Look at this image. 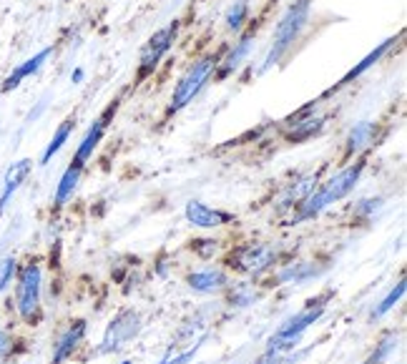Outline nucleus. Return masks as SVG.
I'll list each match as a JSON object with an SVG mask.
<instances>
[{"mask_svg":"<svg viewBox=\"0 0 407 364\" xmlns=\"http://www.w3.org/2000/svg\"><path fill=\"white\" fill-rule=\"evenodd\" d=\"M362 171H364V164H355V166H347L345 171H340L337 176H332L325 186L319 188V191H312L307 199L302 201V209H299V214H297V219H294V221L314 219V216L322 214V211H325L330 204L345 199L347 193L357 186Z\"/></svg>","mask_w":407,"mask_h":364,"instance_id":"obj_1","label":"nucleus"},{"mask_svg":"<svg viewBox=\"0 0 407 364\" xmlns=\"http://www.w3.org/2000/svg\"><path fill=\"white\" fill-rule=\"evenodd\" d=\"M307 18H309V0H297V3L284 13V18H281L279 25H277V30H274L272 48H269V53H267L262 71H269L272 66H277V63L281 61V55L292 48V43L299 38Z\"/></svg>","mask_w":407,"mask_h":364,"instance_id":"obj_2","label":"nucleus"},{"mask_svg":"<svg viewBox=\"0 0 407 364\" xmlns=\"http://www.w3.org/2000/svg\"><path fill=\"white\" fill-rule=\"evenodd\" d=\"M327 299H330V294H325V297H319V299H312V302H309L299 314H294L292 319H286L284 324L272 334L267 352H289V349L297 347V342L302 339L304 331H307L319 317L325 314Z\"/></svg>","mask_w":407,"mask_h":364,"instance_id":"obj_3","label":"nucleus"},{"mask_svg":"<svg viewBox=\"0 0 407 364\" xmlns=\"http://www.w3.org/2000/svg\"><path fill=\"white\" fill-rule=\"evenodd\" d=\"M216 61L214 58H203V61L194 63L191 68L186 71V76L177 83V89H174V96H171V106H169V113H177L182 110L186 103H191L194 96L201 91V86L209 81L211 71H214Z\"/></svg>","mask_w":407,"mask_h":364,"instance_id":"obj_4","label":"nucleus"},{"mask_svg":"<svg viewBox=\"0 0 407 364\" xmlns=\"http://www.w3.org/2000/svg\"><path fill=\"white\" fill-rule=\"evenodd\" d=\"M18 312L26 322H33L40 309V266L26 264L18 274Z\"/></svg>","mask_w":407,"mask_h":364,"instance_id":"obj_5","label":"nucleus"},{"mask_svg":"<svg viewBox=\"0 0 407 364\" xmlns=\"http://www.w3.org/2000/svg\"><path fill=\"white\" fill-rule=\"evenodd\" d=\"M174 38H177V23H171V25L161 28V30H156L154 35L149 38V43L143 45L141 50V66H138V78H146L149 73H154V68L159 66V61L164 58L166 53H169L171 43H174Z\"/></svg>","mask_w":407,"mask_h":364,"instance_id":"obj_6","label":"nucleus"},{"mask_svg":"<svg viewBox=\"0 0 407 364\" xmlns=\"http://www.w3.org/2000/svg\"><path fill=\"white\" fill-rule=\"evenodd\" d=\"M138 329H141V319H138L136 312H133V309L121 312V314L116 317V319L108 324V329H106L104 342H101L99 352H101V354L116 352V349L121 347L123 342H128V339L136 337Z\"/></svg>","mask_w":407,"mask_h":364,"instance_id":"obj_7","label":"nucleus"},{"mask_svg":"<svg viewBox=\"0 0 407 364\" xmlns=\"http://www.w3.org/2000/svg\"><path fill=\"white\" fill-rule=\"evenodd\" d=\"M234 261L247 274H262L277 261V249L269 246V244H249V246L239 249Z\"/></svg>","mask_w":407,"mask_h":364,"instance_id":"obj_8","label":"nucleus"},{"mask_svg":"<svg viewBox=\"0 0 407 364\" xmlns=\"http://www.w3.org/2000/svg\"><path fill=\"white\" fill-rule=\"evenodd\" d=\"M116 108H118V103H111L108 108L101 113L99 118L94 121V126L89 128V133L83 136V141H81V146H78V151H76V159H73V166H78V169H83L86 166V161L94 156V151L99 149V144H101V138H104V133H106V128H108V121H111V116L116 113Z\"/></svg>","mask_w":407,"mask_h":364,"instance_id":"obj_9","label":"nucleus"},{"mask_svg":"<svg viewBox=\"0 0 407 364\" xmlns=\"http://www.w3.org/2000/svg\"><path fill=\"white\" fill-rule=\"evenodd\" d=\"M186 221L191 227H199V229H214V227H221V224H229L231 214L216 211V209H211V206L201 204V201H189Z\"/></svg>","mask_w":407,"mask_h":364,"instance_id":"obj_10","label":"nucleus"},{"mask_svg":"<svg viewBox=\"0 0 407 364\" xmlns=\"http://www.w3.org/2000/svg\"><path fill=\"white\" fill-rule=\"evenodd\" d=\"M226 284H229V279H226V274L219 269H203L189 276V287L201 294H216L221 292V289H226Z\"/></svg>","mask_w":407,"mask_h":364,"instance_id":"obj_11","label":"nucleus"},{"mask_svg":"<svg viewBox=\"0 0 407 364\" xmlns=\"http://www.w3.org/2000/svg\"><path fill=\"white\" fill-rule=\"evenodd\" d=\"M30 174V161H18V164H13L11 169H8L6 174V181H3V191H0V214H3V209L8 206V201L13 199V193L21 188V183L26 181V176Z\"/></svg>","mask_w":407,"mask_h":364,"instance_id":"obj_12","label":"nucleus"},{"mask_svg":"<svg viewBox=\"0 0 407 364\" xmlns=\"http://www.w3.org/2000/svg\"><path fill=\"white\" fill-rule=\"evenodd\" d=\"M83 334H86V322H73L71 326L66 329V334H63L61 339H58V344H55V352H53V364H61L63 359H68L73 352H76V347L81 344Z\"/></svg>","mask_w":407,"mask_h":364,"instance_id":"obj_13","label":"nucleus"},{"mask_svg":"<svg viewBox=\"0 0 407 364\" xmlns=\"http://www.w3.org/2000/svg\"><path fill=\"white\" fill-rule=\"evenodd\" d=\"M53 53V48H43L40 53H35L33 58H28L23 66H18L16 71L11 73V76L6 78V83H3V91H13V89H18L21 86V81L23 78H28V76H33V73H38L40 71V66H43L45 61H48V55Z\"/></svg>","mask_w":407,"mask_h":364,"instance_id":"obj_14","label":"nucleus"},{"mask_svg":"<svg viewBox=\"0 0 407 364\" xmlns=\"http://www.w3.org/2000/svg\"><path fill=\"white\" fill-rule=\"evenodd\" d=\"M374 138V123H357V126L350 131V136H347V154H359L362 149H367L369 144H372Z\"/></svg>","mask_w":407,"mask_h":364,"instance_id":"obj_15","label":"nucleus"},{"mask_svg":"<svg viewBox=\"0 0 407 364\" xmlns=\"http://www.w3.org/2000/svg\"><path fill=\"white\" fill-rule=\"evenodd\" d=\"M78 178H81V169H78V166H68L66 174L61 176V183L55 188V206H63L68 199H71L73 191H76V186H78Z\"/></svg>","mask_w":407,"mask_h":364,"instance_id":"obj_16","label":"nucleus"},{"mask_svg":"<svg viewBox=\"0 0 407 364\" xmlns=\"http://www.w3.org/2000/svg\"><path fill=\"white\" fill-rule=\"evenodd\" d=\"M392 43H395V40H385V43H380V45H377V48H374L372 50V53H369V55H364V58H362V61H359L357 63V66H355L352 68V71H350V73H347V76L345 78H342V81H340V86H345V83H350V81H352V78H357V76H362V73L364 71H367V68H372L374 66V63H377V61H380V58H382V55H385L387 53V48H390V45Z\"/></svg>","mask_w":407,"mask_h":364,"instance_id":"obj_17","label":"nucleus"},{"mask_svg":"<svg viewBox=\"0 0 407 364\" xmlns=\"http://www.w3.org/2000/svg\"><path fill=\"white\" fill-rule=\"evenodd\" d=\"M252 38H254V33H247L237 45H234V50L226 55L224 68H221V76H226V73H231V71H237V68L242 66V61L247 58L249 48H252Z\"/></svg>","mask_w":407,"mask_h":364,"instance_id":"obj_18","label":"nucleus"},{"mask_svg":"<svg viewBox=\"0 0 407 364\" xmlns=\"http://www.w3.org/2000/svg\"><path fill=\"white\" fill-rule=\"evenodd\" d=\"M71 131H73V121H63L61 126H58V131H55V136L50 138V144H48V149L43 151V164H48L50 159H53L58 151L63 149V144L68 141V136H71Z\"/></svg>","mask_w":407,"mask_h":364,"instance_id":"obj_19","label":"nucleus"},{"mask_svg":"<svg viewBox=\"0 0 407 364\" xmlns=\"http://www.w3.org/2000/svg\"><path fill=\"white\" fill-rule=\"evenodd\" d=\"M322 118H307V121H299V123H294V128L286 136H289V141H307V138H312L314 133H319L322 131Z\"/></svg>","mask_w":407,"mask_h":364,"instance_id":"obj_20","label":"nucleus"},{"mask_svg":"<svg viewBox=\"0 0 407 364\" xmlns=\"http://www.w3.org/2000/svg\"><path fill=\"white\" fill-rule=\"evenodd\" d=\"M397 339H400V337H397L395 331H390V334H387V337L382 339V342L377 344V347H374V352L369 354L367 362H364V364H385V362H387V357H390V354L395 352Z\"/></svg>","mask_w":407,"mask_h":364,"instance_id":"obj_21","label":"nucleus"},{"mask_svg":"<svg viewBox=\"0 0 407 364\" xmlns=\"http://www.w3.org/2000/svg\"><path fill=\"white\" fill-rule=\"evenodd\" d=\"M405 289H407V284H405V279H400V282L395 284V287L390 289V294H387L385 299H382L380 304H377V309L372 312V319H380V317H385L387 312L395 307L397 302L402 299V294H405Z\"/></svg>","mask_w":407,"mask_h":364,"instance_id":"obj_22","label":"nucleus"},{"mask_svg":"<svg viewBox=\"0 0 407 364\" xmlns=\"http://www.w3.org/2000/svg\"><path fill=\"white\" fill-rule=\"evenodd\" d=\"M314 274H317V269H314L312 264H294L286 271H281V274L277 276V282H304V279H309V276Z\"/></svg>","mask_w":407,"mask_h":364,"instance_id":"obj_23","label":"nucleus"},{"mask_svg":"<svg viewBox=\"0 0 407 364\" xmlns=\"http://www.w3.org/2000/svg\"><path fill=\"white\" fill-rule=\"evenodd\" d=\"M247 16H249L247 3H244V0L234 3V6H231V11L226 13V28H229V30H239V28L244 25V21H247Z\"/></svg>","mask_w":407,"mask_h":364,"instance_id":"obj_24","label":"nucleus"},{"mask_svg":"<svg viewBox=\"0 0 407 364\" xmlns=\"http://www.w3.org/2000/svg\"><path fill=\"white\" fill-rule=\"evenodd\" d=\"M314 183L312 178H302V181H297V186H289V191L284 193V199H281V204H289V201H304L312 193Z\"/></svg>","mask_w":407,"mask_h":364,"instance_id":"obj_25","label":"nucleus"},{"mask_svg":"<svg viewBox=\"0 0 407 364\" xmlns=\"http://www.w3.org/2000/svg\"><path fill=\"white\" fill-rule=\"evenodd\" d=\"M13 274H16V259H3L0 261V292L11 284V279H13Z\"/></svg>","mask_w":407,"mask_h":364,"instance_id":"obj_26","label":"nucleus"},{"mask_svg":"<svg viewBox=\"0 0 407 364\" xmlns=\"http://www.w3.org/2000/svg\"><path fill=\"white\" fill-rule=\"evenodd\" d=\"M297 357H302V354H297ZM297 357H286L284 352H267L254 364H292V359H297Z\"/></svg>","mask_w":407,"mask_h":364,"instance_id":"obj_27","label":"nucleus"},{"mask_svg":"<svg viewBox=\"0 0 407 364\" xmlns=\"http://www.w3.org/2000/svg\"><path fill=\"white\" fill-rule=\"evenodd\" d=\"M194 249H196L201 256H211L216 251V241H196L194 244Z\"/></svg>","mask_w":407,"mask_h":364,"instance_id":"obj_28","label":"nucleus"},{"mask_svg":"<svg viewBox=\"0 0 407 364\" xmlns=\"http://www.w3.org/2000/svg\"><path fill=\"white\" fill-rule=\"evenodd\" d=\"M194 352H196V347L189 349V352H184V354H179V357H174V359H166L164 364H186V362H191Z\"/></svg>","mask_w":407,"mask_h":364,"instance_id":"obj_29","label":"nucleus"},{"mask_svg":"<svg viewBox=\"0 0 407 364\" xmlns=\"http://www.w3.org/2000/svg\"><path fill=\"white\" fill-rule=\"evenodd\" d=\"M6 354H11V337L0 329V357H6Z\"/></svg>","mask_w":407,"mask_h":364,"instance_id":"obj_30","label":"nucleus"},{"mask_svg":"<svg viewBox=\"0 0 407 364\" xmlns=\"http://www.w3.org/2000/svg\"><path fill=\"white\" fill-rule=\"evenodd\" d=\"M73 83H81L83 81V71H81V68H78V71H73Z\"/></svg>","mask_w":407,"mask_h":364,"instance_id":"obj_31","label":"nucleus"},{"mask_svg":"<svg viewBox=\"0 0 407 364\" xmlns=\"http://www.w3.org/2000/svg\"><path fill=\"white\" fill-rule=\"evenodd\" d=\"M121 364H131V362H121Z\"/></svg>","mask_w":407,"mask_h":364,"instance_id":"obj_32","label":"nucleus"}]
</instances>
